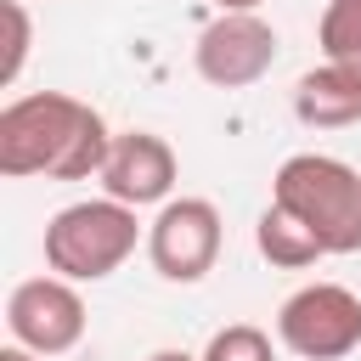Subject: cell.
I'll use <instances>...</instances> for the list:
<instances>
[{"label": "cell", "instance_id": "6da1fadb", "mask_svg": "<svg viewBox=\"0 0 361 361\" xmlns=\"http://www.w3.org/2000/svg\"><path fill=\"white\" fill-rule=\"evenodd\" d=\"M113 135L102 113L68 90H34L0 107V175L6 180H90L102 175Z\"/></svg>", "mask_w": 361, "mask_h": 361}, {"label": "cell", "instance_id": "7a4b0ae2", "mask_svg": "<svg viewBox=\"0 0 361 361\" xmlns=\"http://www.w3.org/2000/svg\"><path fill=\"white\" fill-rule=\"evenodd\" d=\"M271 203L288 209L327 254H355L361 248V169L327 152H293L276 180Z\"/></svg>", "mask_w": 361, "mask_h": 361}, {"label": "cell", "instance_id": "3957f363", "mask_svg": "<svg viewBox=\"0 0 361 361\" xmlns=\"http://www.w3.org/2000/svg\"><path fill=\"white\" fill-rule=\"evenodd\" d=\"M135 237L141 226L130 203H113V197L68 203L45 226V265L68 282H102L135 254Z\"/></svg>", "mask_w": 361, "mask_h": 361}, {"label": "cell", "instance_id": "277c9868", "mask_svg": "<svg viewBox=\"0 0 361 361\" xmlns=\"http://www.w3.org/2000/svg\"><path fill=\"white\" fill-rule=\"evenodd\" d=\"M276 338L305 361H344L361 350V299L344 282H310L276 310Z\"/></svg>", "mask_w": 361, "mask_h": 361}, {"label": "cell", "instance_id": "5b68a950", "mask_svg": "<svg viewBox=\"0 0 361 361\" xmlns=\"http://www.w3.org/2000/svg\"><path fill=\"white\" fill-rule=\"evenodd\" d=\"M220 209L209 197H169L147 226V254L164 282H203L220 259Z\"/></svg>", "mask_w": 361, "mask_h": 361}, {"label": "cell", "instance_id": "8992f818", "mask_svg": "<svg viewBox=\"0 0 361 361\" xmlns=\"http://www.w3.org/2000/svg\"><path fill=\"white\" fill-rule=\"evenodd\" d=\"M6 327L34 355H68L85 338V299L68 276H28L6 299Z\"/></svg>", "mask_w": 361, "mask_h": 361}, {"label": "cell", "instance_id": "52a82bcc", "mask_svg": "<svg viewBox=\"0 0 361 361\" xmlns=\"http://www.w3.org/2000/svg\"><path fill=\"white\" fill-rule=\"evenodd\" d=\"M197 73L214 85V90H243V85H259L276 62V28L259 17V11H220L203 34H197V51H192Z\"/></svg>", "mask_w": 361, "mask_h": 361}, {"label": "cell", "instance_id": "ba28073f", "mask_svg": "<svg viewBox=\"0 0 361 361\" xmlns=\"http://www.w3.org/2000/svg\"><path fill=\"white\" fill-rule=\"evenodd\" d=\"M175 147L152 130H124L113 135V152L102 164V186L113 203H130V209H147V203H169L175 192Z\"/></svg>", "mask_w": 361, "mask_h": 361}, {"label": "cell", "instance_id": "9c48e42d", "mask_svg": "<svg viewBox=\"0 0 361 361\" xmlns=\"http://www.w3.org/2000/svg\"><path fill=\"white\" fill-rule=\"evenodd\" d=\"M293 113L310 130H344L361 124V68L355 62H322L293 85Z\"/></svg>", "mask_w": 361, "mask_h": 361}, {"label": "cell", "instance_id": "30bf717a", "mask_svg": "<svg viewBox=\"0 0 361 361\" xmlns=\"http://www.w3.org/2000/svg\"><path fill=\"white\" fill-rule=\"evenodd\" d=\"M254 243H259V254H265L276 271H305V265H316V259L327 254V248H322V243H316V237H310V231H305L288 209H276V203L259 214Z\"/></svg>", "mask_w": 361, "mask_h": 361}, {"label": "cell", "instance_id": "8fae6325", "mask_svg": "<svg viewBox=\"0 0 361 361\" xmlns=\"http://www.w3.org/2000/svg\"><path fill=\"white\" fill-rule=\"evenodd\" d=\"M316 45L327 62H355L361 68V0H327L316 23Z\"/></svg>", "mask_w": 361, "mask_h": 361}, {"label": "cell", "instance_id": "7c38bea8", "mask_svg": "<svg viewBox=\"0 0 361 361\" xmlns=\"http://www.w3.org/2000/svg\"><path fill=\"white\" fill-rule=\"evenodd\" d=\"M203 361H276V350H271V333H265V327L231 322V327H220V333L203 344Z\"/></svg>", "mask_w": 361, "mask_h": 361}, {"label": "cell", "instance_id": "4fadbf2b", "mask_svg": "<svg viewBox=\"0 0 361 361\" xmlns=\"http://www.w3.org/2000/svg\"><path fill=\"white\" fill-rule=\"evenodd\" d=\"M6 62H0V85H17L23 62H28V45H34V23L23 11V0H6Z\"/></svg>", "mask_w": 361, "mask_h": 361}, {"label": "cell", "instance_id": "5bb4252c", "mask_svg": "<svg viewBox=\"0 0 361 361\" xmlns=\"http://www.w3.org/2000/svg\"><path fill=\"white\" fill-rule=\"evenodd\" d=\"M0 361H39V355H34V350H23V344H6V350H0Z\"/></svg>", "mask_w": 361, "mask_h": 361}, {"label": "cell", "instance_id": "9a60e30c", "mask_svg": "<svg viewBox=\"0 0 361 361\" xmlns=\"http://www.w3.org/2000/svg\"><path fill=\"white\" fill-rule=\"evenodd\" d=\"M214 6H220V11H259L265 0H214Z\"/></svg>", "mask_w": 361, "mask_h": 361}, {"label": "cell", "instance_id": "2e32d148", "mask_svg": "<svg viewBox=\"0 0 361 361\" xmlns=\"http://www.w3.org/2000/svg\"><path fill=\"white\" fill-rule=\"evenodd\" d=\"M147 361H203V355H186V350H152Z\"/></svg>", "mask_w": 361, "mask_h": 361}]
</instances>
